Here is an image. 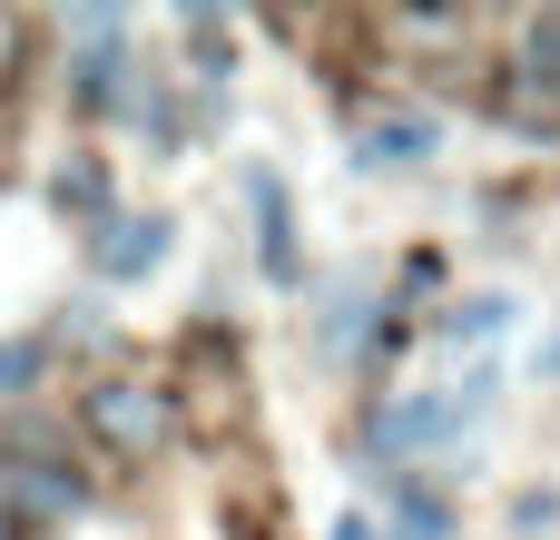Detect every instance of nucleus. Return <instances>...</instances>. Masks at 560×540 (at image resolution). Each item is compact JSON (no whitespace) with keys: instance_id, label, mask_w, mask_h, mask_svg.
<instances>
[{"instance_id":"obj_4","label":"nucleus","mask_w":560,"mask_h":540,"mask_svg":"<svg viewBox=\"0 0 560 540\" xmlns=\"http://www.w3.org/2000/svg\"><path fill=\"white\" fill-rule=\"evenodd\" d=\"M246 197H256V216H266V275H295V246H285V187L256 167V177H246Z\"/></svg>"},{"instance_id":"obj_8","label":"nucleus","mask_w":560,"mask_h":540,"mask_svg":"<svg viewBox=\"0 0 560 540\" xmlns=\"http://www.w3.org/2000/svg\"><path fill=\"white\" fill-rule=\"evenodd\" d=\"M59 207H79V216H98V207H108V187H98V167H59Z\"/></svg>"},{"instance_id":"obj_6","label":"nucleus","mask_w":560,"mask_h":540,"mask_svg":"<svg viewBox=\"0 0 560 540\" xmlns=\"http://www.w3.org/2000/svg\"><path fill=\"white\" fill-rule=\"evenodd\" d=\"M522 79H551L560 89V10H541V20L522 30Z\"/></svg>"},{"instance_id":"obj_14","label":"nucleus","mask_w":560,"mask_h":540,"mask_svg":"<svg viewBox=\"0 0 560 540\" xmlns=\"http://www.w3.org/2000/svg\"><path fill=\"white\" fill-rule=\"evenodd\" d=\"M0 540H10V531H0Z\"/></svg>"},{"instance_id":"obj_10","label":"nucleus","mask_w":560,"mask_h":540,"mask_svg":"<svg viewBox=\"0 0 560 540\" xmlns=\"http://www.w3.org/2000/svg\"><path fill=\"white\" fill-rule=\"evenodd\" d=\"M30 374H39V354L30 344H0V384H30Z\"/></svg>"},{"instance_id":"obj_5","label":"nucleus","mask_w":560,"mask_h":540,"mask_svg":"<svg viewBox=\"0 0 560 540\" xmlns=\"http://www.w3.org/2000/svg\"><path fill=\"white\" fill-rule=\"evenodd\" d=\"M423 148H433L423 118H384V128H364V157H374V167H404V157H423Z\"/></svg>"},{"instance_id":"obj_7","label":"nucleus","mask_w":560,"mask_h":540,"mask_svg":"<svg viewBox=\"0 0 560 540\" xmlns=\"http://www.w3.org/2000/svg\"><path fill=\"white\" fill-rule=\"evenodd\" d=\"M10 492H20L30 512H69V502H79V482H49L39 462H20V482H10Z\"/></svg>"},{"instance_id":"obj_13","label":"nucleus","mask_w":560,"mask_h":540,"mask_svg":"<svg viewBox=\"0 0 560 540\" xmlns=\"http://www.w3.org/2000/svg\"><path fill=\"white\" fill-rule=\"evenodd\" d=\"M541 374H560V334H551V344H541Z\"/></svg>"},{"instance_id":"obj_9","label":"nucleus","mask_w":560,"mask_h":540,"mask_svg":"<svg viewBox=\"0 0 560 540\" xmlns=\"http://www.w3.org/2000/svg\"><path fill=\"white\" fill-rule=\"evenodd\" d=\"M492 325H512V305H502V295H472V305H453V334H492Z\"/></svg>"},{"instance_id":"obj_11","label":"nucleus","mask_w":560,"mask_h":540,"mask_svg":"<svg viewBox=\"0 0 560 540\" xmlns=\"http://www.w3.org/2000/svg\"><path fill=\"white\" fill-rule=\"evenodd\" d=\"M335 540H374V521H364V512H345V521H335Z\"/></svg>"},{"instance_id":"obj_12","label":"nucleus","mask_w":560,"mask_h":540,"mask_svg":"<svg viewBox=\"0 0 560 540\" xmlns=\"http://www.w3.org/2000/svg\"><path fill=\"white\" fill-rule=\"evenodd\" d=\"M10 59H20V30H10V20H0V69H10Z\"/></svg>"},{"instance_id":"obj_1","label":"nucleus","mask_w":560,"mask_h":540,"mask_svg":"<svg viewBox=\"0 0 560 540\" xmlns=\"http://www.w3.org/2000/svg\"><path fill=\"white\" fill-rule=\"evenodd\" d=\"M89 433L108 443V453H158L167 443V403L148 394V384H89Z\"/></svg>"},{"instance_id":"obj_2","label":"nucleus","mask_w":560,"mask_h":540,"mask_svg":"<svg viewBox=\"0 0 560 540\" xmlns=\"http://www.w3.org/2000/svg\"><path fill=\"white\" fill-rule=\"evenodd\" d=\"M472 413H482V384H463V394H404V403L374 413V433H384L394 453H413V443H453Z\"/></svg>"},{"instance_id":"obj_3","label":"nucleus","mask_w":560,"mask_h":540,"mask_svg":"<svg viewBox=\"0 0 560 540\" xmlns=\"http://www.w3.org/2000/svg\"><path fill=\"white\" fill-rule=\"evenodd\" d=\"M167 256V226L158 216H98V236H89V266L98 275H148Z\"/></svg>"}]
</instances>
